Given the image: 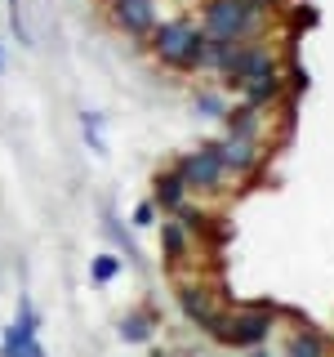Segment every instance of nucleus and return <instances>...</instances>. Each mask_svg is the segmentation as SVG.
I'll list each match as a JSON object with an SVG mask.
<instances>
[{"label":"nucleus","mask_w":334,"mask_h":357,"mask_svg":"<svg viewBox=\"0 0 334 357\" xmlns=\"http://www.w3.org/2000/svg\"><path fill=\"white\" fill-rule=\"evenodd\" d=\"M148 40H152V54L165 67L192 72L196 59H200V45H205V31H200L196 22H187V18H165V22H156V31Z\"/></svg>","instance_id":"1"},{"label":"nucleus","mask_w":334,"mask_h":357,"mask_svg":"<svg viewBox=\"0 0 334 357\" xmlns=\"http://www.w3.org/2000/svg\"><path fill=\"white\" fill-rule=\"evenodd\" d=\"M259 9H250L245 0H209L205 9H200V31H205L209 40H232V45H245L254 36V27H259Z\"/></svg>","instance_id":"2"},{"label":"nucleus","mask_w":334,"mask_h":357,"mask_svg":"<svg viewBox=\"0 0 334 357\" xmlns=\"http://www.w3.org/2000/svg\"><path fill=\"white\" fill-rule=\"evenodd\" d=\"M36 335H40V317H36V308H31V299L22 295L14 326H5V335H0V357H45Z\"/></svg>","instance_id":"3"},{"label":"nucleus","mask_w":334,"mask_h":357,"mask_svg":"<svg viewBox=\"0 0 334 357\" xmlns=\"http://www.w3.org/2000/svg\"><path fill=\"white\" fill-rule=\"evenodd\" d=\"M174 170L183 174L187 188H200V192H214L223 178H228V170H223V156H218V143H200V148L187 152Z\"/></svg>","instance_id":"4"},{"label":"nucleus","mask_w":334,"mask_h":357,"mask_svg":"<svg viewBox=\"0 0 334 357\" xmlns=\"http://www.w3.org/2000/svg\"><path fill=\"white\" fill-rule=\"evenodd\" d=\"M272 321L276 312L272 308H241L237 317H228V326H223V344H232V349H259V344L272 335Z\"/></svg>","instance_id":"5"},{"label":"nucleus","mask_w":334,"mask_h":357,"mask_svg":"<svg viewBox=\"0 0 334 357\" xmlns=\"http://www.w3.org/2000/svg\"><path fill=\"white\" fill-rule=\"evenodd\" d=\"M107 14L134 40H148L152 31H156V22H161V14H156V0H107Z\"/></svg>","instance_id":"6"},{"label":"nucleus","mask_w":334,"mask_h":357,"mask_svg":"<svg viewBox=\"0 0 334 357\" xmlns=\"http://www.w3.org/2000/svg\"><path fill=\"white\" fill-rule=\"evenodd\" d=\"M178 308H183V317L192 321V326H200L205 335H214V340H223V326H228V317L218 312L214 295L200 286H183L178 290Z\"/></svg>","instance_id":"7"},{"label":"nucleus","mask_w":334,"mask_h":357,"mask_svg":"<svg viewBox=\"0 0 334 357\" xmlns=\"http://www.w3.org/2000/svg\"><path fill=\"white\" fill-rule=\"evenodd\" d=\"M272 63H276V54L263 50V45H237V54H232V67L223 72V81H228V85H245L250 76H259L263 67H272Z\"/></svg>","instance_id":"8"},{"label":"nucleus","mask_w":334,"mask_h":357,"mask_svg":"<svg viewBox=\"0 0 334 357\" xmlns=\"http://www.w3.org/2000/svg\"><path fill=\"white\" fill-rule=\"evenodd\" d=\"M241 89V98H245V107H267V103H276V98H281L285 94V81H281V67H263V72L259 76H250V81H245V85H237Z\"/></svg>","instance_id":"9"},{"label":"nucleus","mask_w":334,"mask_h":357,"mask_svg":"<svg viewBox=\"0 0 334 357\" xmlns=\"http://www.w3.org/2000/svg\"><path fill=\"white\" fill-rule=\"evenodd\" d=\"M218 156H223V170L228 174H254L259 170V148H254V139L228 134V139L218 143Z\"/></svg>","instance_id":"10"},{"label":"nucleus","mask_w":334,"mask_h":357,"mask_svg":"<svg viewBox=\"0 0 334 357\" xmlns=\"http://www.w3.org/2000/svg\"><path fill=\"white\" fill-rule=\"evenodd\" d=\"M152 206H156V210H165V215H178V210L187 206V183H183V174H178V170H165V174H156Z\"/></svg>","instance_id":"11"},{"label":"nucleus","mask_w":334,"mask_h":357,"mask_svg":"<svg viewBox=\"0 0 334 357\" xmlns=\"http://www.w3.org/2000/svg\"><path fill=\"white\" fill-rule=\"evenodd\" d=\"M120 340H125V344H148L152 340V331H156V317H152V312H125V317H120Z\"/></svg>","instance_id":"12"},{"label":"nucleus","mask_w":334,"mask_h":357,"mask_svg":"<svg viewBox=\"0 0 334 357\" xmlns=\"http://www.w3.org/2000/svg\"><path fill=\"white\" fill-rule=\"evenodd\" d=\"M330 344L321 331H294L289 335V357H326Z\"/></svg>","instance_id":"13"},{"label":"nucleus","mask_w":334,"mask_h":357,"mask_svg":"<svg viewBox=\"0 0 334 357\" xmlns=\"http://www.w3.org/2000/svg\"><path fill=\"white\" fill-rule=\"evenodd\" d=\"M161 250H165V259H183L187 255V228L178 219L161 223Z\"/></svg>","instance_id":"14"},{"label":"nucleus","mask_w":334,"mask_h":357,"mask_svg":"<svg viewBox=\"0 0 334 357\" xmlns=\"http://www.w3.org/2000/svg\"><path fill=\"white\" fill-rule=\"evenodd\" d=\"M116 273H120V259H116V255H94V264H89V282H94V286L116 282Z\"/></svg>","instance_id":"15"},{"label":"nucleus","mask_w":334,"mask_h":357,"mask_svg":"<svg viewBox=\"0 0 334 357\" xmlns=\"http://www.w3.org/2000/svg\"><path fill=\"white\" fill-rule=\"evenodd\" d=\"M232 134H237V139H259V107L232 112Z\"/></svg>","instance_id":"16"},{"label":"nucleus","mask_w":334,"mask_h":357,"mask_svg":"<svg viewBox=\"0 0 334 357\" xmlns=\"http://www.w3.org/2000/svg\"><path fill=\"white\" fill-rule=\"evenodd\" d=\"M81 126H85V143L94 152H107V143H103V134H98V126H103V121L94 116V112H81Z\"/></svg>","instance_id":"17"},{"label":"nucleus","mask_w":334,"mask_h":357,"mask_svg":"<svg viewBox=\"0 0 334 357\" xmlns=\"http://www.w3.org/2000/svg\"><path fill=\"white\" fill-rule=\"evenodd\" d=\"M196 112H200V116H228V107H223L218 94H200L196 98Z\"/></svg>","instance_id":"18"},{"label":"nucleus","mask_w":334,"mask_h":357,"mask_svg":"<svg viewBox=\"0 0 334 357\" xmlns=\"http://www.w3.org/2000/svg\"><path fill=\"white\" fill-rule=\"evenodd\" d=\"M134 223H138V228H152V223H156V206H152V201H143V206L134 210Z\"/></svg>","instance_id":"19"},{"label":"nucleus","mask_w":334,"mask_h":357,"mask_svg":"<svg viewBox=\"0 0 334 357\" xmlns=\"http://www.w3.org/2000/svg\"><path fill=\"white\" fill-rule=\"evenodd\" d=\"M0 72H5V45H0Z\"/></svg>","instance_id":"20"}]
</instances>
